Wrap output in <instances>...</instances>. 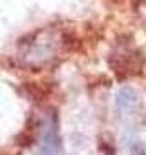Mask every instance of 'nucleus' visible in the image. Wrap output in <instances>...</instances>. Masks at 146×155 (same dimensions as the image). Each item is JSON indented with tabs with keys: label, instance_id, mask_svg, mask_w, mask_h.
I'll return each mask as SVG.
<instances>
[{
	"label": "nucleus",
	"instance_id": "obj_1",
	"mask_svg": "<svg viewBox=\"0 0 146 155\" xmlns=\"http://www.w3.org/2000/svg\"><path fill=\"white\" fill-rule=\"evenodd\" d=\"M40 155H57V137H55V128L49 126L42 137V148Z\"/></svg>",
	"mask_w": 146,
	"mask_h": 155
}]
</instances>
